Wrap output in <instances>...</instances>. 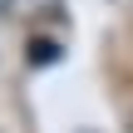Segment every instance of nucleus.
Masks as SVG:
<instances>
[{"label": "nucleus", "instance_id": "f257e3e1", "mask_svg": "<svg viewBox=\"0 0 133 133\" xmlns=\"http://www.w3.org/2000/svg\"><path fill=\"white\" fill-rule=\"evenodd\" d=\"M25 54H30V64H54V59H59V44H54V39H35Z\"/></svg>", "mask_w": 133, "mask_h": 133}, {"label": "nucleus", "instance_id": "f03ea898", "mask_svg": "<svg viewBox=\"0 0 133 133\" xmlns=\"http://www.w3.org/2000/svg\"><path fill=\"white\" fill-rule=\"evenodd\" d=\"M0 15H10V0H0Z\"/></svg>", "mask_w": 133, "mask_h": 133}]
</instances>
